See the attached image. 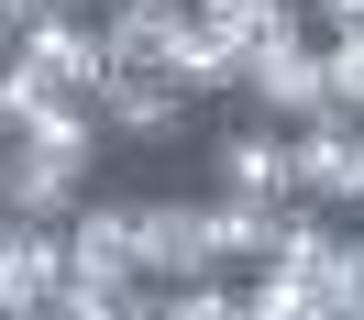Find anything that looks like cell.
<instances>
[{
  "instance_id": "1",
  "label": "cell",
  "mask_w": 364,
  "mask_h": 320,
  "mask_svg": "<svg viewBox=\"0 0 364 320\" xmlns=\"http://www.w3.org/2000/svg\"><path fill=\"white\" fill-rule=\"evenodd\" d=\"M67 287L111 298V309L144 287V265H133V199H77V221H67Z\"/></svg>"
},
{
  "instance_id": "2",
  "label": "cell",
  "mask_w": 364,
  "mask_h": 320,
  "mask_svg": "<svg viewBox=\"0 0 364 320\" xmlns=\"http://www.w3.org/2000/svg\"><path fill=\"white\" fill-rule=\"evenodd\" d=\"M55 298H67V221L0 210V320H45Z\"/></svg>"
},
{
  "instance_id": "3",
  "label": "cell",
  "mask_w": 364,
  "mask_h": 320,
  "mask_svg": "<svg viewBox=\"0 0 364 320\" xmlns=\"http://www.w3.org/2000/svg\"><path fill=\"white\" fill-rule=\"evenodd\" d=\"M77 199H89V166L77 155H55L33 133H0V210L11 221H77Z\"/></svg>"
},
{
  "instance_id": "4",
  "label": "cell",
  "mask_w": 364,
  "mask_h": 320,
  "mask_svg": "<svg viewBox=\"0 0 364 320\" xmlns=\"http://www.w3.org/2000/svg\"><path fill=\"white\" fill-rule=\"evenodd\" d=\"M210 177H221V199L287 210V199H298V133H276V122H232V133L210 144Z\"/></svg>"
},
{
  "instance_id": "5",
  "label": "cell",
  "mask_w": 364,
  "mask_h": 320,
  "mask_svg": "<svg viewBox=\"0 0 364 320\" xmlns=\"http://www.w3.org/2000/svg\"><path fill=\"white\" fill-rule=\"evenodd\" d=\"M243 100L254 122H276V133H309V122H331V67H320V45H276L243 67Z\"/></svg>"
},
{
  "instance_id": "6",
  "label": "cell",
  "mask_w": 364,
  "mask_h": 320,
  "mask_svg": "<svg viewBox=\"0 0 364 320\" xmlns=\"http://www.w3.org/2000/svg\"><path fill=\"white\" fill-rule=\"evenodd\" d=\"M11 55H23L45 89H67V100H100V89H111V45H100V11H45V23H33Z\"/></svg>"
},
{
  "instance_id": "7",
  "label": "cell",
  "mask_w": 364,
  "mask_h": 320,
  "mask_svg": "<svg viewBox=\"0 0 364 320\" xmlns=\"http://www.w3.org/2000/svg\"><path fill=\"white\" fill-rule=\"evenodd\" d=\"M298 199L331 210V221H364V122L353 111H331V122L298 133Z\"/></svg>"
},
{
  "instance_id": "8",
  "label": "cell",
  "mask_w": 364,
  "mask_h": 320,
  "mask_svg": "<svg viewBox=\"0 0 364 320\" xmlns=\"http://www.w3.org/2000/svg\"><path fill=\"white\" fill-rule=\"evenodd\" d=\"M199 23L188 0H111L100 11V45H111V78H166V55H177V33Z\"/></svg>"
},
{
  "instance_id": "9",
  "label": "cell",
  "mask_w": 364,
  "mask_h": 320,
  "mask_svg": "<svg viewBox=\"0 0 364 320\" xmlns=\"http://www.w3.org/2000/svg\"><path fill=\"white\" fill-rule=\"evenodd\" d=\"M89 111H100V133H111V144H133V155H144V144H177L199 100H188V89H166V78H111Z\"/></svg>"
},
{
  "instance_id": "10",
  "label": "cell",
  "mask_w": 364,
  "mask_h": 320,
  "mask_svg": "<svg viewBox=\"0 0 364 320\" xmlns=\"http://www.w3.org/2000/svg\"><path fill=\"white\" fill-rule=\"evenodd\" d=\"M188 11H199L243 67H254V55H276V45H320V33H309V0H188Z\"/></svg>"
},
{
  "instance_id": "11",
  "label": "cell",
  "mask_w": 364,
  "mask_h": 320,
  "mask_svg": "<svg viewBox=\"0 0 364 320\" xmlns=\"http://www.w3.org/2000/svg\"><path fill=\"white\" fill-rule=\"evenodd\" d=\"M166 89H188V100H221V89H243V55H232L210 23H188V33H177V55H166Z\"/></svg>"
},
{
  "instance_id": "12",
  "label": "cell",
  "mask_w": 364,
  "mask_h": 320,
  "mask_svg": "<svg viewBox=\"0 0 364 320\" xmlns=\"http://www.w3.org/2000/svg\"><path fill=\"white\" fill-rule=\"evenodd\" d=\"M55 11H111V0H55Z\"/></svg>"
},
{
  "instance_id": "13",
  "label": "cell",
  "mask_w": 364,
  "mask_h": 320,
  "mask_svg": "<svg viewBox=\"0 0 364 320\" xmlns=\"http://www.w3.org/2000/svg\"><path fill=\"white\" fill-rule=\"evenodd\" d=\"M0 55H11V11H0Z\"/></svg>"
}]
</instances>
